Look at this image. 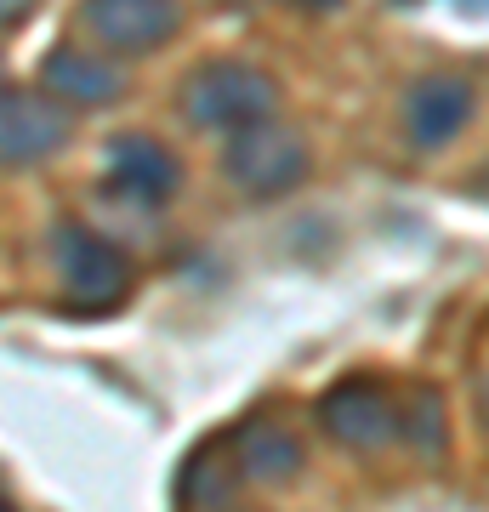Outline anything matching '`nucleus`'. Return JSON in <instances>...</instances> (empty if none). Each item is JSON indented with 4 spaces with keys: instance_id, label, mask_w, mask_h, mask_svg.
I'll return each mask as SVG.
<instances>
[{
    "instance_id": "8",
    "label": "nucleus",
    "mask_w": 489,
    "mask_h": 512,
    "mask_svg": "<svg viewBox=\"0 0 489 512\" xmlns=\"http://www.w3.org/2000/svg\"><path fill=\"white\" fill-rule=\"evenodd\" d=\"M472 120V86L455 74H433L416 92L404 97V131L416 148H444L461 137V126Z\"/></svg>"
},
{
    "instance_id": "2",
    "label": "nucleus",
    "mask_w": 489,
    "mask_h": 512,
    "mask_svg": "<svg viewBox=\"0 0 489 512\" xmlns=\"http://www.w3.org/2000/svg\"><path fill=\"white\" fill-rule=\"evenodd\" d=\"M222 171L245 194H285L308 177V143H302V131L256 120V126L234 131V143L222 154Z\"/></svg>"
},
{
    "instance_id": "7",
    "label": "nucleus",
    "mask_w": 489,
    "mask_h": 512,
    "mask_svg": "<svg viewBox=\"0 0 489 512\" xmlns=\"http://www.w3.org/2000/svg\"><path fill=\"white\" fill-rule=\"evenodd\" d=\"M109 177L126 188L131 200L160 205V200H171V194L182 188V165H177V154H171L160 137L126 131V137H114L109 143Z\"/></svg>"
},
{
    "instance_id": "5",
    "label": "nucleus",
    "mask_w": 489,
    "mask_h": 512,
    "mask_svg": "<svg viewBox=\"0 0 489 512\" xmlns=\"http://www.w3.org/2000/svg\"><path fill=\"white\" fill-rule=\"evenodd\" d=\"M63 137H69V114L52 97L0 92V165H29L63 148Z\"/></svg>"
},
{
    "instance_id": "6",
    "label": "nucleus",
    "mask_w": 489,
    "mask_h": 512,
    "mask_svg": "<svg viewBox=\"0 0 489 512\" xmlns=\"http://www.w3.org/2000/svg\"><path fill=\"white\" fill-rule=\"evenodd\" d=\"M319 416H325L330 439L353 444V450H381L387 439H399V416H393V404H387V393L370 387V382L330 387L325 404H319Z\"/></svg>"
},
{
    "instance_id": "4",
    "label": "nucleus",
    "mask_w": 489,
    "mask_h": 512,
    "mask_svg": "<svg viewBox=\"0 0 489 512\" xmlns=\"http://www.w3.org/2000/svg\"><path fill=\"white\" fill-rule=\"evenodd\" d=\"M52 256H57V279H63V291H69L80 308H114V302L131 291L126 256L114 251L103 234L80 228V222H63V228H57Z\"/></svg>"
},
{
    "instance_id": "11",
    "label": "nucleus",
    "mask_w": 489,
    "mask_h": 512,
    "mask_svg": "<svg viewBox=\"0 0 489 512\" xmlns=\"http://www.w3.org/2000/svg\"><path fill=\"white\" fill-rule=\"evenodd\" d=\"M410 439L427 444V456H438V450L450 444V427H444V404H438L433 393H421L416 410H410Z\"/></svg>"
},
{
    "instance_id": "9",
    "label": "nucleus",
    "mask_w": 489,
    "mask_h": 512,
    "mask_svg": "<svg viewBox=\"0 0 489 512\" xmlns=\"http://www.w3.org/2000/svg\"><path fill=\"white\" fill-rule=\"evenodd\" d=\"M40 80L52 86V103H114L120 97V69H114L109 57L86 52V46H57L46 52L40 63Z\"/></svg>"
},
{
    "instance_id": "13",
    "label": "nucleus",
    "mask_w": 489,
    "mask_h": 512,
    "mask_svg": "<svg viewBox=\"0 0 489 512\" xmlns=\"http://www.w3.org/2000/svg\"><path fill=\"white\" fill-rule=\"evenodd\" d=\"M308 6H330V0H308Z\"/></svg>"
},
{
    "instance_id": "10",
    "label": "nucleus",
    "mask_w": 489,
    "mask_h": 512,
    "mask_svg": "<svg viewBox=\"0 0 489 512\" xmlns=\"http://www.w3.org/2000/svg\"><path fill=\"white\" fill-rule=\"evenodd\" d=\"M239 467L251 478H262V484H279V478H290L302 467V450H296V439L279 433V427H251L245 444H239Z\"/></svg>"
},
{
    "instance_id": "12",
    "label": "nucleus",
    "mask_w": 489,
    "mask_h": 512,
    "mask_svg": "<svg viewBox=\"0 0 489 512\" xmlns=\"http://www.w3.org/2000/svg\"><path fill=\"white\" fill-rule=\"evenodd\" d=\"M0 512H12V501H0Z\"/></svg>"
},
{
    "instance_id": "1",
    "label": "nucleus",
    "mask_w": 489,
    "mask_h": 512,
    "mask_svg": "<svg viewBox=\"0 0 489 512\" xmlns=\"http://www.w3.org/2000/svg\"><path fill=\"white\" fill-rule=\"evenodd\" d=\"M182 114L205 131H245L256 120H268L279 92L273 80L251 63H234V57H217V63H200V69L182 80Z\"/></svg>"
},
{
    "instance_id": "3",
    "label": "nucleus",
    "mask_w": 489,
    "mask_h": 512,
    "mask_svg": "<svg viewBox=\"0 0 489 512\" xmlns=\"http://www.w3.org/2000/svg\"><path fill=\"white\" fill-rule=\"evenodd\" d=\"M177 23H182L177 0H80V29L97 46V57L160 52L165 40L177 35Z\"/></svg>"
}]
</instances>
